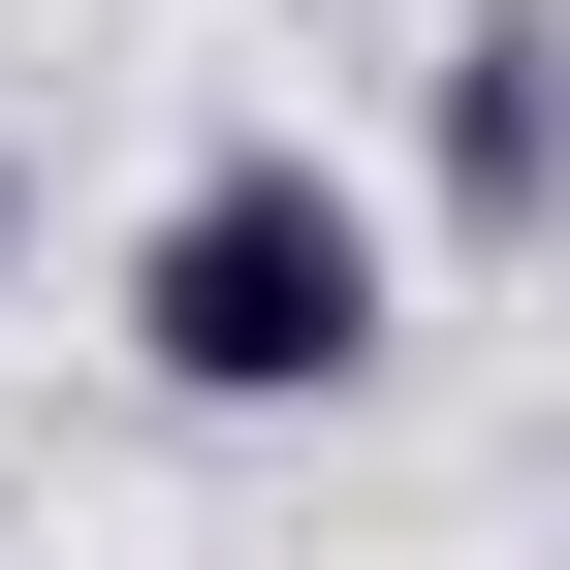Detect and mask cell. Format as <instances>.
Wrapping results in <instances>:
<instances>
[{"mask_svg": "<svg viewBox=\"0 0 570 570\" xmlns=\"http://www.w3.org/2000/svg\"><path fill=\"white\" fill-rule=\"evenodd\" d=\"M412 159H444L475 254H570V0H475V32L412 63Z\"/></svg>", "mask_w": 570, "mask_h": 570, "instance_id": "obj_2", "label": "cell"}, {"mask_svg": "<svg viewBox=\"0 0 570 570\" xmlns=\"http://www.w3.org/2000/svg\"><path fill=\"white\" fill-rule=\"evenodd\" d=\"M0 254H32V159H0Z\"/></svg>", "mask_w": 570, "mask_h": 570, "instance_id": "obj_3", "label": "cell"}, {"mask_svg": "<svg viewBox=\"0 0 570 570\" xmlns=\"http://www.w3.org/2000/svg\"><path fill=\"white\" fill-rule=\"evenodd\" d=\"M381 348H412V223L317 159V127L159 159V223H127V381L159 412H348Z\"/></svg>", "mask_w": 570, "mask_h": 570, "instance_id": "obj_1", "label": "cell"}]
</instances>
